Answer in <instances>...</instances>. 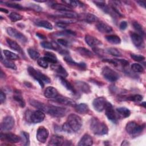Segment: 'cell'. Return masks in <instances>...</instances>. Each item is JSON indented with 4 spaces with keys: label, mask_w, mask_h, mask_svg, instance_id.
<instances>
[{
    "label": "cell",
    "mask_w": 146,
    "mask_h": 146,
    "mask_svg": "<svg viewBox=\"0 0 146 146\" xmlns=\"http://www.w3.org/2000/svg\"><path fill=\"white\" fill-rule=\"evenodd\" d=\"M82 125V120L81 117L74 113L70 114L67 119L66 122L63 125L62 128L63 131L70 133L78 131Z\"/></svg>",
    "instance_id": "6da1fadb"
},
{
    "label": "cell",
    "mask_w": 146,
    "mask_h": 146,
    "mask_svg": "<svg viewBox=\"0 0 146 146\" xmlns=\"http://www.w3.org/2000/svg\"><path fill=\"white\" fill-rule=\"evenodd\" d=\"M90 129L91 131L97 135H104L107 134L108 132L107 125L102 122L97 117H92L90 121Z\"/></svg>",
    "instance_id": "7a4b0ae2"
},
{
    "label": "cell",
    "mask_w": 146,
    "mask_h": 146,
    "mask_svg": "<svg viewBox=\"0 0 146 146\" xmlns=\"http://www.w3.org/2000/svg\"><path fill=\"white\" fill-rule=\"evenodd\" d=\"M27 71L29 75L39 83L42 88L44 87V83H50L51 82V79L47 75L36 70L33 67H29Z\"/></svg>",
    "instance_id": "3957f363"
},
{
    "label": "cell",
    "mask_w": 146,
    "mask_h": 146,
    "mask_svg": "<svg viewBox=\"0 0 146 146\" xmlns=\"http://www.w3.org/2000/svg\"><path fill=\"white\" fill-rule=\"evenodd\" d=\"M145 128V124H138L133 121L128 122L125 126V130L127 132L133 136H136L143 132Z\"/></svg>",
    "instance_id": "277c9868"
},
{
    "label": "cell",
    "mask_w": 146,
    "mask_h": 146,
    "mask_svg": "<svg viewBox=\"0 0 146 146\" xmlns=\"http://www.w3.org/2000/svg\"><path fill=\"white\" fill-rule=\"evenodd\" d=\"M102 74L106 80L111 82H115L119 78V74L108 66H105L103 68Z\"/></svg>",
    "instance_id": "5b68a950"
},
{
    "label": "cell",
    "mask_w": 146,
    "mask_h": 146,
    "mask_svg": "<svg viewBox=\"0 0 146 146\" xmlns=\"http://www.w3.org/2000/svg\"><path fill=\"white\" fill-rule=\"evenodd\" d=\"M66 112L67 110L65 108L54 106H48L46 111V113L55 117H63Z\"/></svg>",
    "instance_id": "8992f818"
},
{
    "label": "cell",
    "mask_w": 146,
    "mask_h": 146,
    "mask_svg": "<svg viewBox=\"0 0 146 146\" xmlns=\"http://www.w3.org/2000/svg\"><path fill=\"white\" fill-rule=\"evenodd\" d=\"M15 124V120L13 116H6L5 117L1 124V129L3 131H9L11 130Z\"/></svg>",
    "instance_id": "52a82bcc"
},
{
    "label": "cell",
    "mask_w": 146,
    "mask_h": 146,
    "mask_svg": "<svg viewBox=\"0 0 146 146\" xmlns=\"http://www.w3.org/2000/svg\"><path fill=\"white\" fill-rule=\"evenodd\" d=\"M6 31L8 35L19 40L20 42L22 43H26L27 42V39L26 37V36L22 33H21L20 31H19L18 30L13 27H7L6 29Z\"/></svg>",
    "instance_id": "ba28073f"
},
{
    "label": "cell",
    "mask_w": 146,
    "mask_h": 146,
    "mask_svg": "<svg viewBox=\"0 0 146 146\" xmlns=\"http://www.w3.org/2000/svg\"><path fill=\"white\" fill-rule=\"evenodd\" d=\"M48 135L49 132L48 129L45 127L41 126L39 127L36 131V137L40 143H44L48 137Z\"/></svg>",
    "instance_id": "9c48e42d"
},
{
    "label": "cell",
    "mask_w": 146,
    "mask_h": 146,
    "mask_svg": "<svg viewBox=\"0 0 146 146\" xmlns=\"http://www.w3.org/2000/svg\"><path fill=\"white\" fill-rule=\"evenodd\" d=\"M107 100L104 97H98L95 99L93 101L92 105L94 109L98 112H102L105 108L107 104Z\"/></svg>",
    "instance_id": "30bf717a"
},
{
    "label": "cell",
    "mask_w": 146,
    "mask_h": 146,
    "mask_svg": "<svg viewBox=\"0 0 146 146\" xmlns=\"http://www.w3.org/2000/svg\"><path fill=\"white\" fill-rule=\"evenodd\" d=\"M45 117V115L42 111L36 110L31 113L29 119L31 121L34 123H38L43 121Z\"/></svg>",
    "instance_id": "8fae6325"
},
{
    "label": "cell",
    "mask_w": 146,
    "mask_h": 146,
    "mask_svg": "<svg viewBox=\"0 0 146 146\" xmlns=\"http://www.w3.org/2000/svg\"><path fill=\"white\" fill-rule=\"evenodd\" d=\"M104 109H105L106 115L107 117V118L110 120L115 123L117 120L116 116L114 109H113V106L111 104V103L107 102Z\"/></svg>",
    "instance_id": "7c38bea8"
},
{
    "label": "cell",
    "mask_w": 146,
    "mask_h": 146,
    "mask_svg": "<svg viewBox=\"0 0 146 146\" xmlns=\"http://www.w3.org/2000/svg\"><path fill=\"white\" fill-rule=\"evenodd\" d=\"M1 140H4L7 141L10 143H18L21 141V137L18 136V135L12 133H2L1 134Z\"/></svg>",
    "instance_id": "4fadbf2b"
},
{
    "label": "cell",
    "mask_w": 146,
    "mask_h": 146,
    "mask_svg": "<svg viewBox=\"0 0 146 146\" xmlns=\"http://www.w3.org/2000/svg\"><path fill=\"white\" fill-rule=\"evenodd\" d=\"M64 61L70 66L75 67L77 69H79V70H86V64L83 63V62H80V63H77L76 62H75L72 58L71 57H70V56H66L64 57Z\"/></svg>",
    "instance_id": "5bb4252c"
},
{
    "label": "cell",
    "mask_w": 146,
    "mask_h": 146,
    "mask_svg": "<svg viewBox=\"0 0 146 146\" xmlns=\"http://www.w3.org/2000/svg\"><path fill=\"white\" fill-rule=\"evenodd\" d=\"M40 45L42 47L46 48V49H50V50H54L56 51H58L60 53H62V51L63 53H64V51L62 50L59 45H58L56 43L54 42H47V41H44L40 43Z\"/></svg>",
    "instance_id": "9a60e30c"
},
{
    "label": "cell",
    "mask_w": 146,
    "mask_h": 146,
    "mask_svg": "<svg viewBox=\"0 0 146 146\" xmlns=\"http://www.w3.org/2000/svg\"><path fill=\"white\" fill-rule=\"evenodd\" d=\"M86 43L90 47L92 48H95L98 46H100L102 44V42L99 40L98 38L90 35H86L84 38Z\"/></svg>",
    "instance_id": "2e32d148"
},
{
    "label": "cell",
    "mask_w": 146,
    "mask_h": 146,
    "mask_svg": "<svg viewBox=\"0 0 146 146\" xmlns=\"http://www.w3.org/2000/svg\"><path fill=\"white\" fill-rule=\"evenodd\" d=\"M55 101L58 103L62 104H64V105H66V106H75L76 104L75 103V102L74 100H73L72 99L67 98V97H64V96H60L58 95L57 97H56L55 99Z\"/></svg>",
    "instance_id": "e0dca14e"
},
{
    "label": "cell",
    "mask_w": 146,
    "mask_h": 146,
    "mask_svg": "<svg viewBox=\"0 0 146 146\" xmlns=\"http://www.w3.org/2000/svg\"><path fill=\"white\" fill-rule=\"evenodd\" d=\"M75 86L77 87V88L81 92L85 93V94H88L91 92L90 86L88 85V83L83 82V81H76L75 82Z\"/></svg>",
    "instance_id": "ac0fdd59"
},
{
    "label": "cell",
    "mask_w": 146,
    "mask_h": 146,
    "mask_svg": "<svg viewBox=\"0 0 146 146\" xmlns=\"http://www.w3.org/2000/svg\"><path fill=\"white\" fill-rule=\"evenodd\" d=\"M64 143V137L62 136L55 135L52 136L48 145L52 146L62 145Z\"/></svg>",
    "instance_id": "d6986e66"
},
{
    "label": "cell",
    "mask_w": 146,
    "mask_h": 146,
    "mask_svg": "<svg viewBox=\"0 0 146 146\" xmlns=\"http://www.w3.org/2000/svg\"><path fill=\"white\" fill-rule=\"evenodd\" d=\"M131 38L133 44L137 47H141L144 46L143 37L137 33H133L131 34Z\"/></svg>",
    "instance_id": "ffe728a7"
},
{
    "label": "cell",
    "mask_w": 146,
    "mask_h": 146,
    "mask_svg": "<svg viewBox=\"0 0 146 146\" xmlns=\"http://www.w3.org/2000/svg\"><path fill=\"white\" fill-rule=\"evenodd\" d=\"M59 95L57 90L52 87H47L44 91V96L48 99H55Z\"/></svg>",
    "instance_id": "44dd1931"
},
{
    "label": "cell",
    "mask_w": 146,
    "mask_h": 146,
    "mask_svg": "<svg viewBox=\"0 0 146 146\" xmlns=\"http://www.w3.org/2000/svg\"><path fill=\"white\" fill-rule=\"evenodd\" d=\"M93 144V139L88 134H84L79 140L78 145L79 146H90Z\"/></svg>",
    "instance_id": "7402d4cb"
},
{
    "label": "cell",
    "mask_w": 146,
    "mask_h": 146,
    "mask_svg": "<svg viewBox=\"0 0 146 146\" xmlns=\"http://www.w3.org/2000/svg\"><path fill=\"white\" fill-rule=\"evenodd\" d=\"M6 42H7V43L8 44V45L9 46V47L17 51L18 52L20 53L21 54H22V55H25V53H24V51L23 50V49L21 48V47L14 40L10 39V38H6Z\"/></svg>",
    "instance_id": "603a6c76"
},
{
    "label": "cell",
    "mask_w": 146,
    "mask_h": 146,
    "mask_svg": "<svg viewBox=\"0 0 146 146\" xmlns=\"http://www.w3.org/2000/svg\"><path fill=\"white\" fill-rule=\"evenodd\" d=\"M59 80L60 82V83L67 90H69L70 92H71L73 94H77V92L76 91V90L75 89V88L74 87V86L70 83V82H68L67 80H66L65 79V78L62 77V76H59Z\"/></svg>",
    "instance_id": "cb8c5ba5"
},
{
    "label": "cell",
    "mask_w": 146,
    "mask_h": 146,
    "mask_svg": "<svg viewBox=\"0 0 146 146\" xmlns=\"http://www.w3.org/2000/svg\"><path fill=\"white\" fill-rule=\"evenodd\" d=\"M96 29L98 30V31L103 33H110L112 31V28L111 26L103 22L97 23Z\"/></svg>",
    "instance_id": "d4e9b609"
},
{
    "label": "cell",
    "mask_w": 146,
    "mask_h": 146,
    "mask_svg": "<svg viewBox=\"0 0 146 146\" xmlns=\"http://www.w3.org/2000/svg\"><path fill=\"white\" fill-rule=\"evenodd\" d=\"M29 103L32 106L34 107L35 108L38 109V110H40V111H42L43 112H46L48 106H46V104H44V103H41V102H40L38 100H34V99H31L29 101Z\"/></svg>",
    "instance_id": "484cf974"
},
{
    "label": "cell",
    "mask_w": 146,
    "mask_h": 146,
    "mask_svg": "<svg viewBox=\"0 0 146 146\" xmlns=\"http://www.w3.org/2000/svg\"><path fill=\"white\" fill-rule=\"evenodd\" d=\"M74 108L76 112L82 114L87 113L90 110L88 105L86 103H80L78 104H76L74 106Z\"/></svg>",
    "instance_id": "4316f807"
},
{
    "label": "cell",
    "mask_w": 146,
    "mask_h": 146,
    "mask_svg": "<svg viewBox=\"0 0 146 146\" xmlns=\"http://www.w3.org/2000/svg\"><path fill=\"white\" fill-rule=\"evenodd\" d=\"M76 50L83 57L87 58H92L94 57V54L88 49L85 47H79L76 48Z\"/></svg>",
    "instance_id": "83f0119b"
},
{
    "label": "cell",
    "mask_w": 146,
    "mask_h": 146,
    "mask_svg": "<svg viewBox=\"0 0 146 146\" xmlns=\"http://www.w3.org/2000/svg\"><path fill=\"white\" fill-rule=\"evenodd\" d=\"M59 14L58 15L65 18H68L69 19H74L78 17V14L72 11H59Z\"/></svg>",
    "instance_id": "f1b7e54d"
},
{
    "label": "cell",
    "mask_w": 146,
    "mask_h": 146,
    "mask_svg": "<svg viewBox=\"0 0 146 146\" xmlns=\"http://www.w3.org/2000/svg\"><path fill=\"white\" fill-rule=\"evenodd\" d=\"M44 58L47 61L48 63L55 64L58 62L56 55L51 52H46L44 54Z\"/></svg>",
    "instance_id": "f546056e"
},
{
    "label": "cell",
    "mask_w": 146,
    "mask_h": 146,
    "mask_svg": "<svg viewBox=\"0 0 146 146\" xmlns=\"http://www.w3.org/2000/svg\"><path fill=\"white\" fill-rule=\"evenodd\" d=\"M1 61L2 63V64H3V66L9 68H11V69H13V70H16L17 69V66L15 64V63L10 59H5V58L3 59L2 55H1Z\"/></svg>",
    "instance_id": "4dcf8cb0"
},
{
    "label": "cell",
    "mask_w": 146,
    "mask_h": 146,
    "mask_svg": "<svg viewBox=\"0 0 146 146\" xmlns=\"http://www.w3.org/2000/svg\"><path fill=\"white\" fill-rule=\"evenodd\" d=\"M52 68H54V70L56 72V74L59 75V76L66 78L68 76V73L67 71L61 65L55 66L54 67H52Z\"/></svg>",
    "instance_id": "1f68e13d"
},
{
    "label": "cell",
    "mask_w": 146,
    "mask_h": 146,
    "mask_svg": "<svg viewBox=\"0 0 146 146\" xmlns=\"http://www.w3.org/2000/svg\"><path fill=\"white\" fill-rule=\"evenodd\" d=\"M116 111L119 114L120 116H121L123 118L128 117L131 115V111L130 110L126 108V107H119L116 108Z\"/></svg>",
    "instance_id": "d6a6232c"
},
{
    "label": "cell",
    "mask_w": 146,
    "mask_h": 146,
    "mask_svg": "<svg viewBox=\"0 0 146 146\" xmlns=\"http://www.w3.org/2000/svg\"><path fill=\"white\" fill-rule=\"evenodd\" d=\"M106 39L107 40L114 44H117L120 43L121 42V39L120 38L116 35H107L106 36Z\"/></svg>",
    "instance_id": "836d02e7"
},
{
    "label": "cell",
    "mask_w": 146,
    "mask_h": 146,
    "mask_svg": "<svg viewBox=\"0 0 146 146\" xmlns=\"http://www.w3.org/2000/svg\"><path fill=\"white\" fill-rule=\"evenodd\" d=\"M51 7L54 9L59 10V11H72L71 8L63 4H59V3H54L51 5Z\"/></svg>",
    "instance_id": "e575fe53"
},
{
    "label": "cell",
    "mask_w": 146,
    "mask_h": 146,
    "mask_svg": "<svg viewBox=\"0 0 146 146\" xmlns=\"http://www.w3.org/2000/svg\"><path fill=\"white\" fill-rule=\"evenodd\" d=\"M36 25L39 27H42L48 30H52L53 26L52 24L46 20H40L36 22Z\"/></svg>",
    "instance_id": "d590c367"
},
{
    "label": "cell",
    "mask_w": 146,
    "mask_h": 146,
    "mask_svg": "<svg viewBox=\"0 0 146 146\" xmlns=\"http://www.w3.org/2000/svg\"><path fill=\"white\" fill-rule=\"evenodd\" d=\"M94 3L98 7H99L102 10H103L104 13H108L110 12V8L106 4L104 1H94Z\"/></svg>",
    "instance_id": "8d00e7d4"
},
{
    "label": "cell",
    "mask_w": 146,
    "mask_h": 146,
    "mask_svg": "<svg viewBox=\"0 0 146 146\" xmlns=\"http://www.w3.org/2000/svg\"><path fill=\"white\" fill-rule=\"evenodd\" d=\"M3 54L7 59L10 60H18L19 58V56L17 54L7 50H3Z\"/></svg>",
    "instance_id": "74e56055"
},
{
    "label": "cell",
    "mask_w": 146,
    "mask_h": 146,
    "mask_svg": "<svg viewBox=\"0 0 146 146\" xmlns=\"http://www.w3.org/2000/svg\"><path fill=\"white\" fill-rule=\"evenodd\" d=\"M21 141L23 143V145H30V137L29 134L25 131L21 132Z\"/></svg>",
    "instance_id": "f35d334b"
},
{
    "label": "cell",
    "mask_w": 146,
    "mask_h": 146,
    "mask_svg": "<svg viewBox=\"0 0 146 146\" xmlns=\"http://www.w3.org/2000/svg\"><path fill=\"white\" fill-rule=\"evenodd\" d=\"M84 19L86 22H88V23H92V22H96L98 19V17L91 13H87L86 14V15H84Z\"/></svg>",
    "instance_id": "ab89813d"
},
{
    "label": "cell",
    "mask_w": 146,
    "mask_h": 146,
    "mask_svg": "<svg viewBox=\"0 0 146 146\" xmlns=\"http://www.w3.org/2000/svg\"><path fill=\"white\" fill-rule=\"evenodd\" d=\"M27 52L30 57L33 60H36L39 57V53L38 52V51L33 48H29L27 50Z\"/></svg>",
    "instance_id": "60d3db41"
},
{
    "label": "cell",
    "mask_w": 146,
    "mask_h": 146,
    "mask_svg": "<svg viewBox=\"0 0 146 146\" xmlns=\"http://www.w3.org/2000/svg\"><path fill=\"white\" fill-rule=\"evenodd\" d=\"M133 29L136 30V31H137V34H139L141 36L144 35V29H143L142 26L140 24H139L138 22H133Z\"/></svg>",
    "instance_id": "b9f144b4"
},
{
    "label": "cell",
    "mask_w": 146,
    "mask_h": 146,
    "mask_svg": "<svg viewBox=\"0 0 146 146\" xmlns=\"http://www.w3.org/2000/svg\"><path fill=\"white\" fill-rule=\"evenodd\" d=\"M143 99V97L142 95H139V94H136V95H133L128 96L127 98H125L126 100H129V101H132L134 102H141Z\"/></svg>",
    "instance_id": "7bdbcfd3"
},
{
    "label": "cell",
    "mask_w": 146,
    "mask_h": 146,
    "mask_svg": "<svg viewBox=\"0 0 146 146\" xmlns=\"http://www.w3.org/2000/svg\"><path fill=\"white\" fill-rule=\"evenodd\" d=\"M9 17L10 19L13 22L20 21L23 18V17L21 15H20L19 14L15 13V12H11L9 14Z\"/></svg>",
    "instance_id": "ee69618b"
},
{
    "label": "cell",
    "mask_w": 146,
    "mask_h": 146,
    "mask_svg": "<svg viewBox=\"0 0 146 146\" xmlns=\"http://www.w3.org/2000/svg\"><path fill=\"white\" fill-rule=\"evenodd\" d=\"M107 51L108 54H110V55L114 56H116V57H119L121 56V52L117 48H114V47H110L108 48L107 49Z\"/></svg>",
    "instance_id": "f6af8a7d"
},
{
    "label": "cell",
    "mask_w": 146,
    "mask_h": 146,
    "mask_svg": "<svg viewBox=\"0 0 146 146\" xmlns=\"http://www.w3.org/2000/svg\"><path fill=\"white\" fill-rule=\"evenodd\" d=\"M132 70L136 73H142L144 71V68L141 65L138 63H133L131 66Z\"/></svg>",
    "instance_id": "bcb514c9"
},
{
    "label": "cell",
    "mask_w": 146,
    "mask_h": 146,
    "mask_svg": "<svg viewBox=\"0 0 146 146\" xmlns=\"http://www.w3.org/2000/svg\"><path fill=\"white\" fill-rule=\"evenodd\" d=\"M14 99L18 103L19 106L22 107L23 108L25 107V102L24 100V99H23V98L19 95H14L13 97Z\"/></svg>",
    "instance_id": "7dc6e473"
},
{
    "label": "cell",
    "mask_w": 146,
    "mask_h": 146,
    "mask_svg": "<svg viewBox=\"0 0 146 146\" xmlns=\"http://www.w3.org/2000/svg\"><path fill=\"white\" fill-rule=\"evenodd\" d=\"M63 2L68 5V6L71 7H77L79 6H82V3L80 1H63Z\"/></svg>",
    "instance_id": "c3c4849f"
},
{
    "label": "cell",
    "mask_w": 146,
    "mask_h": 146,
    "mask_svg": "<svg viewBox=\"0 0 146 146\" xmlns=\"http://www.w3.org/2000/svg\"><path fill=\"white\" fill-rule=\"evenodd\" d=\"M37 63H38V64L42 67V68H47L48 67V63L47 62V61L44 58H39L38 59V61H37Z\"/></svg>",
    "instance_id": "681fc988"
},
{
    "label": "cell",
    "mask_w": 146,
    "mask_h": 146,
    "mask_svg": "<svg viewBox=\"0 0 146 146\" xmlns=\"http://www.w3.org/2000/svg\"><path fill=\"white\" fill-rule=\"evenodd\" d=\"M131 57L132 59H133L135 61H136V62H142L145 60V57L139 54H131Z\"/></svg>",
    "instance_id": "f907efd6"
},
{
    "label": "cell",
    "mask_w": 146,
    "mask_h": 146,
    "mask_svg": "<svg viewBox=\"0 0 146 146\" xmlns=\"http://www.w3.org/2000/svg\"><path fill=\"white\" fill-rule=\"evenodd\" d=\"M56 35H57L58 36V35H76V33L73 31H71V30H65L64 31H60V32H59V33H57L56 34Z\"/></svg>",
    "instance_id": "816d5d0a"
},
{
    "label": "cell",
    "mask_w": 146,
    "mask_h": 146,
    "mask_svg": "<svg viewBox=\"0 0 146 146\" xmlns=\"http://www.w3.org/2000/svg\"><path fill=\"white\" fill-rule=\"evenodd\" d=\"M6 6H7L8 7L17 9L18 10V9L19 10H23L24 9V7L23 6H22L21 5L15 3H6Z\"/></svg>",
    "instance_id": "f5cc1de1"
},
{
    "label": "cell",
    "mask_w": 146,
    "mask_h": 146,
    "mask_svg": "<svg viewBox=\"0 0 146 146\" xmlns=\"http://www.w3.org/2000/svg\"><path fill=\"white\" fill-rule=\"evenodd\" d=\"M57 40H58V43H59L60 44H61V45H62L63 46H65V47L68 46L69 43H68V41L66 40V39H63V38H59Z\"/></svg>",
    "instance_id": "db71d44e"
},
{
    "label": "cell",
    "mask_w": 146,
    "mask_h": 146,
    "mask_svg": "<svg viewBox=\"0 0 146 146\" xmlns=\"http://www.w3.org/2000/svg\"><path fill=\"white\" fill-rule=\"evenodd\" d=\"M127 27V22L126 21H122L119 25V28L121 30H124Z\"/></svg>",
    "instance_id": "11a10c76"
},
{
    "label": "cell",
    "mask_w": 146,
    "mask_h": 146,
    "mask_svg": "<svg viewBox=\"0 0 146 146\" xmlns=\"http://www.w3.org/2000/svg\"><path fill=\"white\" fill-rule=\"evenodd\" d=\"M6 95L3 92V91H1V93H0V102H1V103L2 104L3 102H5V100H6Z\"/></svg>",
    "instance_id": "9f6ffc18"
},
{
    "label": "cell",
    "mask_w": 146,
    "mask_h": 146,
    "mask_svg": "<svg viewBox=\"0 0 146 146\" xmlns=\"http://www.w3.org/2000/svg\"><path fill=\"white\" fill-rule=\"evenodd\" d=\"M31 7L32 9H35V10H37V11H40V10H42V8H41V7H40L39 6H36V5H35V4H32L31 6Z\"/></svg>",
    "instance_id": "6f0895ef"
},
{
    "label": "cell",
    "mask_w": 146,
    "mask_h": 146,
    "mask_svg": "<svg viewBox=\"0 0 146 146\" xmlns=\"http://www.w3.org/2000/svg\"><path fill=\"white\" fill-rule=\"evenodd\" d=\"M130 145V143H129V141L128 140H124L122 141L121 144V146H124V145Z\"/></svg>",
    "instance_id": "680465c9"
},
{
    "label": "cell",
    "mask_w": 146,
    "mask_h": 146,
    "mask_svg": "<svg viewBox=\"0 0 146 146\" xmlns=\"http://www.w3.org/2000/svg\"><path fill=\"white\" fill-rule=\"evenodd\" d=\"M137 3H139V5L140 6H142L143 7H144V8H145V2H144V1H137Z\"/></svg>",
    "instance_id": "91938a15"
},
{
    "label": "cell",
    "mask_w": 146,
    "mask_h": 146,
    "mask_svg": "<svg viewBox=\"0 0 146 146\" xmlns=\"http://www.w3.org/2000/svg\"><path fill=\"white\" fill-rule=\"evenodd\" d=\"M36 35L38 37V38H40V39H45L46 38V36H44V35H43V34H40V33H36Z\"/></svg>",
    "instance_id": "94428289"
},
{
    "label": "cell",
    "mask_w": 146,
    "mask_h": 146,
    "mask_svg": "<svg viewBox=\"0 0 146 146\" xmlns=\"http://www.w3.org/2000/svg\"><path fill=\"white\" fill-rule=\"evenodd\" d=\"M0 10H1V11H2V12H5V13H8V11H7V10H5V9L4 10V9H3V8H1Z\"/></svg>",
    "instance_id": "6125c7cd"
},
{
    "label": "cell",
    "mask_w": 146,
    "mask_h": 146,
    "mask_svg": "<svg viewBox=\"0 0 146 146\" xmlns=\"http://www.w3.org/2000/svg\"><path fill=\"white\" fill-rule=\"evenodd\" d=\"M141 106H143L144 107H145V102H143V103H142L141 104Z\"/></svg>",
    "instance_id": "be15d7a7"
}]
</instances>
